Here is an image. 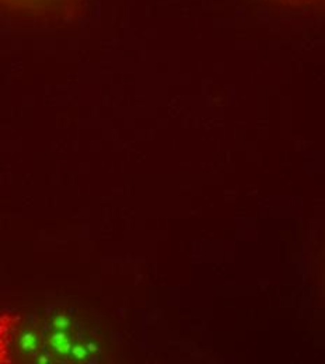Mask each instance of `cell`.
<instances>
[{
	"mask_svg": "<svg viewBox=\"0 0 325 364\" xmlns=\"http://www.w3.org/2000/svg\"><path fill=\"white\" fill-rule=\"evenodd\" d=\"M80 0H0L8 13L16 15L20 22L49 23L66 19L76 12Z\"/></svg>",
	"mask_w": 325,
	"mask_h": 364,
	"instance_id": "obj_1",
	"label": "cell"
},
{
	"mask_svg": "<svg viewBox=\"0 0 325 364\" xmlns=\"http://www.w3.org/2000/svg\"><path fill=\"white\" fill-rule=\"evenodd\" d=\"M51 345H52V347L58 353H68L69 349H70V340H69L68 335L65 332H62V331H59V332L52 335Z\"/></svg>",
	"mask_w": 325,
	"mask_h": 364,
	"instance_id": "obj_2",
	"label": "cell"
},
{
	"mask_svg": "<svg viewBox=\"0 0 325 364\" xmlns=\"http://www.w3.org/2000/svg\"><path fill=\"white\" fill-rule=\"evenodd\" d=\"M37 345H38V338L33 332H26L20 339V346L23 350H34L37 349Z\"/></svg>",
	"mask_w": 325,
	"mask_h": 364,
	"instance_id": "obj_3",
	"label": "cell"
},
{
	"mask_svg": "<svg viewBox=\"0 0 325 364\" xmlns=\"http://www.w3.org/2000/svg\"><path fill=\"white\" fill-rule=\"evenodd\" d=\"M69 318H66L65 315H58L56 318H55V321H54V326L56 328V329H59V331H63L65 328H68L69 326Z\"/></svg>",
	"mask_w": 325,
	"mask_h": 364,
	"instance_id": "obj_4",
	"label": "cell"
},
{
	"mask_svg": "<svg viewBox=\"0 0 325 364\" xmlns=\"http://www.w3.org/2000/svg\"><path fill=\"white\" fill-rule=\"evenodd\" d=\"M278 2L290 5V6H304V5H308V3L314 2V0H278Z\"/></svg>",
	"mask_w": 325,
	"mask_h": 364,
	"instance_id": "obj_5",
	"label": "cell"
},
{
	"mask_svg": "<svg viewBox=\"0 0 325 364\" xmlns=\"http://www.w3.org/2000/svg\"><path fill=\"white\" fill-rule=\"evenodd\" d=\"M73 354L76 358H84L87 356V350L81 346H76V347H73Z\"/></svg>",
	"mask_w": 325,
	"mask_h": 364,
	"instance_id": "obj_6",
	"label": "cell"
}]
</instances>
